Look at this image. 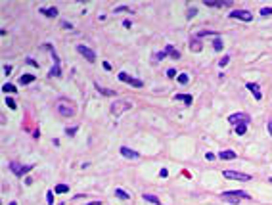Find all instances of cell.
Returning a JSON list of instances; mask_svg holds the SVG:
<instances>
[{"label": "cell", "instance_id": "cell-1", "mask_svg": "<svg viewBox=\"0 0 272 205\" xmlns=\"http://www.w3.org/2000/svg\"><path fill=\"white\" fill-rule=\"evenodd\" d=\"M247 200V197H251V196H247V192H243V190H232V192H222V200L226 201H232V203H238L240 200Z\"/></svg>", "mask_w": 272, "mask_h": 205}, {"label": "cell", "instance_id": "cell-2", "mask_svg": "<svg viewBox=\"0 0 272 205\" xmlns=\"http://www.w3.org/2000/svg\"><path fill=\"white\" fill-rule=\"evenodd\" d=\"M132 108V104H128V102H125V100H119V102H113V105H111V113L115 117H119L123 111H127V109H130Z\"/></svg>", "mask_w": 272, "mask_h": 205}, {"label": "cell", "instance_id": "cell-3", "mask_svg": "<svg viewBox=\"0 0 272 205\" xmlns=\"http://www.w3.org/2000/svg\"><path fill=\"white\" fill-rule=\"evenodd\" d=\"M56 109H58V113L61 117H73L75 115V108L73 105H69L67 102H60L58 105H56Z\"/></svg>", "mask_w": 272, "mask_h": 205}, {"label": "cell", "instance_id": "cell-4", "mask_svg": "<svg viewBox=\"0 0 272 205\" xmlns=\"http://www.w3.org/2000/svg\"><path fill=\"white\" fill-rule=\"evenodd\" d=\"M226 178H234V180H241V182H249L251 180V176L245 174V173H238V171H224L222 173Z\"/></svg>", "mask_w": 272, "mask_h": 205}, {"label": "cell", "instance_id": "cell-5", "mask_svg": "<svg viewBox=\"0 0 272 205\" xmlns=\"http://www.w3.org/2000/svg\"><path fill=\"white\" fill-rule=\"evenodd\" d=\"M230 17L241 19V21H251L253 19V13L247 12V10H234V12H230Z\"/></svg>", "mask_w": 272, "mask_h": 205}, {"label": "cell", "instance_id": "cell-6", "mask_svg": "<svg viewBox=\"0 0 272 205\" xmlns=\"http://www.w3.org/2000/svg\"><path fill=\"white\" fill-rule=\"evenodd\" d=\"M77 50H79V54H83V56H84V58H86L90 63H94V61H96V54H94V50H90L88 46L79 44V46H77Z\"/></svg>", "mask_w": 272, "mask_h": 205}, {"label": "cell", "instance_id": "cell-7", "mask_svg": "<svg viewBox=\"0 0 272 205\" xmlns=\"http://www.w3.org/2000/svg\"><path fill=\"white\" fill-rule=\"evenodd\" d=\"M228 123H232V125L249 123V115H245V113H232V115L228 117Z\"/></svg>", "mask_w": 272, "mask_h": 205}, {"label": "cell", "instance_id": "cell-8", "mask_svg": "<svg viewBox=\"0 0 272 205\" xmlns=\"http://www.w3.org/2000/svg\"><path fill=\"white\" fill-rule=\"evenodd\" d=\"M10 169H12V173L16 174V176H21L23 173H27V171H31L33 169V165H19V163H16V161H13V163H10Z\"/></svg>", "mask_w": 272, "mask_h": 205}, {"label": "cell", "instance_id": "cell-9", "mask_svg": "<svg viewBox=\"0 0 272 205\" xmlns=\"http://www.w3.org/2000/svg\"><path fill=\"white\" fill-rule=\"evenodd\" d=\"M119 81L128 82V84H132V86H136V88H140V86H142V81L132 79V77H130V75H127V73H119Z\"/></svg>", "mask_w": 272, "mask_h": 205}, {"label": "cell", "instance_id": "cell-10", "mask_svg": "<svg viewBox=\"0 0 272 205\" xmlns=\"http://www.w3.org/2000/svg\"><path fill=\"white\" fill-rule=\"evenodd\" d=\"M247 90L255 96V100H257V102H261L263 94H261V90H259V84H257V82H247Z\"/></svg>", "mask_w": 272, "mask_h": 205}, {"label": "cell", "instance_id": "cell-11", "mask_svg": "<svg viewBox=\"0 0 272 205\" xmlns=\"http://www.w3.org/2000/svg\"><path fill=\"white\" fill-rule=\"evenodd\" d=\"M121 153H123L125 157H128V159H138V157H140L138 152H134V150H130V148H127V146L121 148Z\"/></svg>", "mask_w": 272, "mask_h": 205}, {"label": "cell", "instance_id": "cell-12", "mask_svg": "<svg viewBox=\"0 0 272 205\" xmlns=\"http://www.w3.org/2000/svg\"><path fill=\"white\" fill-rule=\"evenodd\" d=\"M165 52H167V56H171L173 60H178V58H180V52H178L175 46H171V44L165 46Z\"/></svg>", "mask_w": 272, "mask_h": 205}, {"label": "cell", "instance_id": "cell-13", "mask_svg": "<svg viewBox=\"0 0 272 205\" xmlns=\"http://www.w3.org/2000/svg\"><path fill=\"white\" fill-rule=\"evenodd\" d=\"M219 157H220V159H236V152H232V150H222V152H219Z\"/></svg>", "mask_w": 272, "mask_h": 205}, {"label": "cell", "instance_id": "cell-14", "mask_svg": "<svg viewBox=\"0 0 272 205\" xmlns=\"http://www.w3.org/2000/svg\"><path fill=\"white\" fill-rule=\"evenodd\" d=\"M175 100L184 102L186 105H192V96H190V94H176V96H175Z\"/></svg>", "mask_w": 272, "mask_h": 205}, {"label": "cell", "instance_id": "cell-15", "mask_svg": "<svg viewBox=\"0 0 272 205\" xmlns=\"http://www.w3.org/2000/svg\"><path fill=\"white\" fill-rule=\"evenodd\" d=\"M40 13H44L48 17H56L58 16V8H40Z\"/></svg>", "mask_w": 272, "mask_h": 205}, {"label": "cell", "instance_id": "cell-16", "mask_svg": "<svg viewBox=\"0 0 272 205\" xmlns=\"http://www.w3.org/2000/svg\"><path fill=\"white\" fill-rule=\"evenodd\" d=\"M144 197V201H149V203H155V205H161V201H159V197L157 196H153V194H144L142 196Z\"/></svg>", "mask_w": 272, "mask_h": 205}, {"label": "cell", "instance_id": "cell-17", "mask_svg": "<svg viewBox=\"0 0 272 205\" xmlns=\"http://www.w3.org/2000/svg\"><path fill=\"white\" fill-rule=\"evenodd\" d=\"M190 50L199 52V50H201V42H199V40H196V38H192V40H190Z\"/></svg>", "mask_w": 272, "mask_h": 205}, {"label": "cell", "instance_id": "cell-18", "mask_svg": "<svg viewBox=\"0 0 272 205\" xmlns=\"http://www.w3.org/2000/svg\"><path fill=\"white\" fill-rule=\"evenodd\" d=\"M35 81V75H21L19 77V82L21 84H29V82H33Z\"/></svg>", "mask_w": 272, "mask_h": 205}, {"label": "cell", "instance_id": "cell-19", "mask_svg": "<svg viewBox=\"0 0 272 205\" xmlns=\"http://www.w3.org/2000/svg\"><path fill=\"white\" fill-rule=\"evenodd\" d=\"M96 88H98V92L100 94H105V96H115V90H107L104 86H100V84H96Z\"/></svg>", "mask_w": 272, "mask_h": 205}, {"label": "cell", "instance_id": "cell-20", "mask_svg": "<svg viewBox=\"0 0 272 205\" xmlns=\"http://www.w3.org/2000/svg\"><path fill=\"white\" fill-rule=\"evenodd\" d=\"M245 130H247V123H240V125H236V134H245Z\"/></svg>", "mask_w": 272, "mask_h": 205}, {"label": "cell", "instance_id": "cell-21", "mask_svg": "<svg viewBox=\"0 0 272 205\" xmlns=\"http://www.w3.org/2000/svg\"><path fill=\"white\" fill-rule=\"evenodd\" d=\"M54 192H56V194H67V192H69V186H65V184H58V186L54 188Z\"/></svg>", "mask_w": 272, "mask_h": 205}, {"label": "cell", "instance_id": "cell-22", "mask_svg": "<svg viewBox=\"0 0 272 205\" xmlns=\"http://www.w3.org/2000/svg\"><path fill=\"white\" fill-rule=\"evenodd\" d=\"M222 44H224V42H222V38H215V42H213V48H215V50H217V52H220V50H222Z\"/></svg>", "mask_w": 272, "mask_h": 205}, {"label": "cell", "instance_id": "cell-23", "mask_svg": "<svg viewBox=\"0 0 272 205\" xmlns=\"http://www.w3.org/2000/svg\"><path fill=\"white\" fill-rule=\"evenodd\" d=\"M115 196L121 197V200H128V197H130V196L125 192V190H121V188H115Z\"/></svg>", "mask_w": 272, "mask_h": 205}, {"label": "cell", "instance_id": "cell-24", "mask_svg": "<svg viewBox=\"0 0 272 205\" xmlns=\"http://www.w3.org/2000/svg\"><path fill=\"white\" fill-rule=\"evenodd\" d=\"M60 63H54V67L50 69V77H60Z\"/></svg>", "mask_w": 272, "mask_h": 205}, {"label": "cell", "instance_id": "cell-25", "mask_svg": "<svg viewBox=\"0 0 272 205\" xmlns=\"http://www.w3.org/2000/svg\"><path fill=\"white\" fill-rule=\"evenodd\" d=\"M2 90H4V92H16V86H13V84H10V82H6L4 84V86H2Z\"/></svg>", "mask_w": 272, "mask_h": 205}, {"label": "cell", "instance_id": "cell-26", "mask_svg": "<svg viewBox=\"0 0 272 205\" xmlns=\"http://www.w3.org/2000/svg\"><path fill=\"white\" fill-rule=\"evenodd\" d=\"M46 203H48V205L54 203V192H46Z\"/></svg>", "mask_w": 272, "mask_h": 205}, {"label": "cell", "instance_id": "cell-27", "mask_svg": "<svg viewBox=\"0 0 272 205\" xmlns=\"http://www.w3.org/2000/svg\"><path fill=\"white\" fill-rule=\"evenodd\" d=\"M178 82H180V84H186V82H188V75H186V73L178 75Z\"/></svg>", "mask_w": 272, "mask_h": 205}, {"label": "cell", "instance_id": "cell-28", "mask_svg": "<svg viewBox=\"0 0 272 205\" xmlns=\"http://www.w3.org/2000/svg\"><path fill=\"white\" fill-rule=\"evenodd\" d=\"M6 104H8V108H10V109H16V108H17V105H16V102H13L12 98H6Z\"/></svg>", "mask_w": 272, "mask_h": 205}, {"label": "cell", "instance_id": "cell-29", "mask_svg": "<svg viewBox=\"0 0 272 205\" xmlns=\"http://www.w3.org/2000/svg\"><path fill=\"white\" fill-rule=\"evenodd\" d=\"M165 56H167L165 50H163V52H157V54H155V60H157V61H159V60H165Z\"/></svg>", "mask_w": 272, "mask_h": 205}, {"label": "cell", "instance_id": "cell-30", "mask_svg": "<svg viewBox=\"0 0 272 205\" xmlns=\"http://www.w3.org/2000/svg\"><path fill=\"white\" fill-rule=\"evenodd\" d=\"M205 35H217V33H215V31H199L196 37H205Z\"/></svg>", "mask_w": 272, "mask_h": 205}, {"label": "cell", "instance_id": "cell-31", "mask_svg": "<svg viewBox=\"0 0 272 205\" xmlns=\"http://www.w3.org/2000/svg\"><path fill=\"white\" fill-rule=\"evenodd\" d=\"M228 61H230V58H228V56H224V58H222V60L219 61V65H220V67H224V65H226Z\"/></svg>", "mask_w": 272, "mask_h": 205}, {"label": "cell", "instance_id": "cell-32", "mask_svg": "<svg viewBox=\"0 0 272 205\" xmlns=\"http://www.w3.org/2000/svg\"><path fill=\"white\" fill-rule=\"evenodd\" d=\"M272 13V8H263L261 10V16H270Z\"/></svg>", "mask_w": 272, "mask_h": 205}, {"label": "cell", "instance_id": "cell-33", "mask_svg": "<svg viewBox=\"0 0 272 205\" xmlns=\"http://www.w3.org/2000/svg\"><path fill=\"white\" fill-rule=\"evenodd\" d=\"M167 77H171V79H175V77H176V71H175V69H167Z\"/></svg>", "mask_w": 272, "mask_h": 205}, {"label": "cell", "instance_id": "cell-34", "mask_svg": "<svg viewBox=\"0 0 272 205\" xmlns=\"http://www.w3.org/2000/svg\"><path fill=\"white\" fill-rule=\"evenodd\" d=\"M121 12H130V10L125 8V6H121V8H115V13H121Z\"/></svg>", "mask_w": 272, "mask_h": 205}, {"label": "cell", "instance_id": "cell-35", "mask_svg": "<svg viewBox=\"0 0 272 205\" xmlns=\"http://www.w3.org/2000/svg\"><path fill=\"white\" fill-rule=\"evenodd\" d=\"M205 157H207V161H213V159H215V155H213L211 152H207V153H205Z\"/></svg>", "mask_w": 272, "mask_h": 205}, {"label": "cell", "instance_id": "cell-36", "mask_svg": "<svg viewBox=\"0 0 272 205\" xmlns=\"http://www.w3.org/2000/svg\"><path fill=\"white\" fill-rule=\"evenodd\" d=\"M196 13H197V10H196V8H192V10L188 12V17H194V16H196Z\"/></svg>", "mask_w": 272, "mask_h": 205}, {"label": "cell", "instance_id": "cell-37", "mask_svg": "<svg viewBox=\"0 0 272 205\" xmlns=\"http://www.w3.org/2000/svg\"><path fill=\"white\" fill-rule=\"evenodd\" d=\"M61 27H63V29H71V23H67V21H61Z\"/></svg>", "mask_w": 272, "mask_h": 205}, {"label": "cell", "instance_id": "cell-38", "mask_svg": "<svg viewBox=\"0 0 272 205\" xmlns=\"http://www.w3.org/2000/svg\"><path fill=\"white\" fill-rule=\"evenodd\" d=\"M65 132H67V134H73V132H77V126H71V129H67Z\"/></svg>", "mask_w": 272, "mask_h": 205}, {"label": "cell", "instance_id": "cell-39", "mask_svg": "<svg viewBox=\"0 0 272 205\" xmlns=\"http://www.w3.org/2000/svg\"><path fill=\"white\" fill-rule=\"evenodd\" d=\"M10 71H12V65H4V73H6V75H8Z\"/></svg>", "mask_w": 272, "mask_h": 205}, {"label": "cell", "instance_id": "cell-40", "mask_svg": "<svg viewBox=\"0 0 272 205\" xmlns=\"http://www.w3.org/2000/svg\"><path fill=\"white\" fill-rule=\"evenodd\" d=\"M159 174H161V176H163V178H165V176H167V174H169V173H167V169H161V173H159Z\"/></svg>", "mask_w": 272, "mask_h": 205}, {"label": "cell", "instance_id": "cell-41", "mask_svg": "<svg viewBox=\"0 0 272 205\" xmlns=\"http://www.w3.org/2000/svg\"><path fill=\"white\" fill-rule=\"evenodd\" d=\"M266 126H268V132L272 134V119H270V121H268V125H266Z\"/></svg>", "mask_w": 272, "mask_h": 205}, {"label": "cell", "instance_id": "cell-42", "mask_svg": "<svg viewBox=\"0 0 272 205\" xmlns=\"http://www.w3.org/2000/svg\"><path fill=\"white\" fill-rule=\"evenodd\" d=\"M88 205H102V203H100V201H90Z\"/></svg>", "mask_w": 272, "mask_h": 205}, {"label": "cell", "instance_id": "cell-43", "mask_svg": "<svg viewBox=\"0 0 272 205\" xmlns=\"http://www.w3.org/2000/svg\"><path fill=\"white\" fill-rule=\"evenodd\" d=\"M10 205H17V203H16V201H12V203H10Z\"/></svg>", "mask_w": 272, "mask_h": 205}, {"label": "cell", "instance_id": "cell-44", "mask_svg": "<svg viewBox=\"0 0 272 205\" xmlns=\"http://www.w3.org/2000/svg\"><path fill=\"white\" fill-rule=\"evenodd\" d=\"M268 180H270V182H272V178H268Z\"/></svg>", "mask_w": 272, "mask_h": 205}, {"label": "cell", "instance_id": "cell-45", "mask_svg": "<svg viewBox=\"0 0 272 205\" xmlns=\"http://www.w3.org/2000/svg\"><path fill=\"white\" fill-rule=\"evenodd\" d=\"M60 205H63V203H60Z\"/></svg>", "mask_w": 272, "mask_h": 205}]
</instances>
